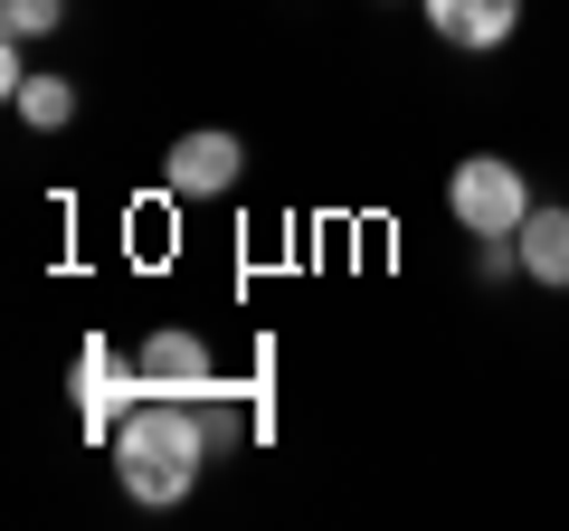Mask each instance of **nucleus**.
I'll list each match as a JSON object with an SVG mask.
<instances>
[{"label":"nucleus","mask_w":569,"mask_h":531,"mask_svg":"<svg viewBox=\"0 0 569 531\" xmlns=\"http://www.w3.org/2000/svg\"><path fill=\"white\" fill-rule=\"evenodd\" d=\"M58 20H67V0H0V29L10 39H48Z\"/></svg>","instance_id":"obj_9"},{"label":"nucleus","mask_w":569,"mask_h":531,"mask_svg":"<svg viewBox=\"0 0 569 531\" xmlns=\"http://www.w3.org/2000/svg\"><path fill=\"white\" fill-rule=\"evenodd\" d=\"M209 465V428L181 409V399H142L133 418L114 428V474L133 503H181Z\"/></svg>","instance_id":"obj_1"},{"label":"nucleus","mask_w":569,"mask_h":531,"mask_svg":"<svg viewBox=\"0 0 569 531\" xmlns=\"http://www.w3.org/2000/svg\"><path fill=\"white\" fill-rule=\"evenodd\" d=\"M10 114H20L29 133H67V123H77V86L67 77H10Z\"/></svg>","instance_id":"obj_8"},{"label":"nucleus","mask_w":569,"mask_h":531,"mask_svg":"<svg viewBox=\"0 0 569 531\" xmlns=\"http://www.w3.org/2000/svg\"><path fill=\"white\" fill-rule=\"evenodd\" d=\"M142 389L152 399H209L219 389V361H209V342L200 332H181V323H162V332H142Z\"/></svg>","instance_id":"obj_4"},{"label":"nucleus","mask_w":569,"mask_h":531,"mask_svg":"<svg viewBox=\"0 0 569 531\" xmlns=\"http://www.w3.org/2000/svg\"><path fill=\"white\" fill-rule=\"evenodd\" d=\"M418 10L447 48H503L522 29V0H418Z\"/></svg>","instance_id":"obj_6"},{"label":"nucleus","mask_w":569,"mask_h":531,"mask_svg":"<svg viewBox=\"0 0 569 531\" xmlns=\"http://www.w3.org/2000/svg\"><path fill=\"white\" fill-rule=\"evenodd\" d=\"M238 171H247V143L238 133H181V143L162 152V181H171V200H219V190H238Z\"/></svg>","instance_id":"obj_5"},{"label":"nucleus","mask_w":569,"mask_h":531,"mask_svg":"<svg viewBox=\"0 0 569 531\" xmlns=\"http://www.w3.org/2000/svg\"><path fill=\"white\" fill-rule=\"evenodd\" d=\"M142 399H152V389H142V361H123L104 332H86V342H77V409H86V437H104V447H114V428L142 409Z\"/></svg>","instance_id":"obj_3"},{"label":"nucleus","mask_w":569,"mask_h":531,"mask_svg":"<svg viewBox=\"0 0 569 531\" xmlns=\"http://www.w3.org/2000/svg\"><path fill=\"white\" fill-rule=\"evenodd\" d=\"M512 257H522L531 285H569V209H541V200H531V219L512 228Z\"/></svg>","instance_id":"obj_7"},{"label":"nucleus","mask_w":569,"mask_h":531,"mask_svg":"<svg viewBox=\"0 0 569 531\" xmlns=\"http://www.w3.org/2000/svg\"><path fill=\"white\" fill-rule=\"evenodd\" d=\"M447 209H456V228H475V238H512V228L531 219V181H522V162H503V152H466L456 181H447Z\"/></svg>","instance_id":"obj_2"}]
</instances>
